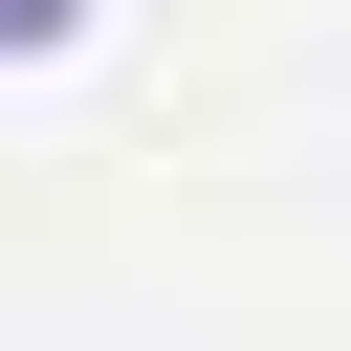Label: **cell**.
<instances>
[{
  "mask_svg": "<svg viewBox=\"0 0 351 351\" xmlns=\"http://www.w3.org/2000/svg\"><path fill=\"white\" fill-rule=\"evenodd\" d=\"M66 22H88V0H0V66H22V44H66Z\"/></svg>",
  "mask_w": 351,
  "mask_h": 351,
  "instance_id": "obj_1",
  "label": "cell"
}]
</instances>
